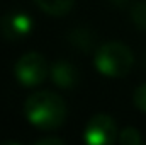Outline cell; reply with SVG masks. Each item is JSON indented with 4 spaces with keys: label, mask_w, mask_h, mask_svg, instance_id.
<instances>
[{
    "label": "cell",
    "mask_w": 146,
    "mask_h": 145,
    "mask_svg": "<svg viewBox=\"0 0 146 145\" xmlns=\"http://www.w3.org/2000/svg\"><path fill=\"white\" fill-rule=\"evenodd\" d=\"M37 7L49 15H66L72 10L75 0H34Z\"/></svg>",
    "instance_id": "cell-8"
},
{
    "label": "cell",
    "mask_w": 146,
    "mask_h": 145,
    "mask_svg": "<svg viewBox=\"0 0 146 145\" xmlns=\"http://www.w3.org/2000/svg\"><path fill=\"white\" fill-rule=\"evenodd\" d=\"M49 77H51L53 84L60 89H73L80 82V72H78L76 65H73L66 60L54 62L49 67Z\"/></svg>",
    "instance_id": "cell-6"
},
{
    "label": "cell",
    "mask_w": 146,
    "mask_h": 145,
    "mask_svg": "<svg viewBox=\"0 0 146 145\" xmlns=\"http://www.w3.org/2000/svg\"><path fill=\"white\" fill-rule=\"evenodd\" d=\"M0 145H21L17 142H12V140H5V142H0Z\"/></svg>",
    "instance_id": "cell-14"
},
{
    "label": "cell",
    "mask_w": 146,
    "mask_h": 145,
    "mask_svg": "<svg viewBox=\"0 0 146 145\" xmlns=\"http://www.w3.org/2000/svg\"><path fill=\"white\" fill-rule=\"evenodd\" d=\"M24 114L36 128L56 130L66 119V104L58 94L51 91H39L26 99Z\"/></svg>",
    "instance_id": "cell-1"
},
{
    "label": "cell",
    "mask_w": 146,
    "mask_h": 145,
    "mask_svg": "<svg viewBox=\"0 0 146 145\" xmlns=\"http://www.w3.org/2000/svg\"><path fill=\"white\" fill-rule=\"evenodd\" d=\"M34 145H66L61 138H54V137H49V138H42V140H37Z\"/></svg>",
    "instance_id": "cell-12"
},
{
    "label": "cell",
    "mask_w": 146,
    "mask_h": 145,
    "mask_svg": "<svg viewBox=\"0 0 146 145\" xmlns=\"http://www.w3.org/2000/svg\"><path fill=\"white\" fill-rule=\"evenodd\" d=\"M94 65L97 72L106 77L121 79L131 72L134 65V55H133V50L124 43L107 41L95 51Z\"/></svg>",
    "instance_id": "cell-2"
},
{
    "label": "cell",
    "mask_w": 146,
    "mask_h": 145,
    "mask_svg": "<svg viewBox=\"0 0 146 145\" xmlns=\"http://www.w3.org/2000/svg\"><path fill=\"white\" fill-rule=\"evenodd\" d=\"M145 65H146V55H145Z\"/></svg>",
    "instance_id": "cell-15"
},
{
    "label": "cell",
    "mask_w": 146,
    "mask_h": 145,
    "mask_svg": "<svg viewBox=\"0 0 146 145\" xmlns=\"http://www.w3.org/2000/svg\"><path fill=\"white\" fill-rule=\"evenodd\" d=\"M110 2H112L115 7H121V9H122V7H127L131 0H110Z\"/></svg>",
    "instance_id": "cell-13"
},
{
    "label": "cell",
    "mask_w": 146,
    "mask_h": 145,
    "mask_svg": "<svg viewBox=\"0 0 146 145\" xmlns=\"http://www.w3.org/2000/svg\"><path fill=\"white\" fill-rule=\"evenodd\" d=\"M133 103H134V106L139 109V111L146 113V84L139 85V87L134 91V94H133Z\"/></svg>",
    "instance_id": "cell-11"
},
{
    "label": "cell",
    "mask_w": 146,
    "mask_h": 145,
    "mask_svg": "<svg viewBox=\"0 0 146 145\" xmlns=\"http://www.w3.org/2000/svg\"><path fill=\"white\" fill-rule=\"evenodd\" d=\"M115 138L117 126L109 114H95L83 130L85 145H114Z\"/></svg>",
    "instance_id": "cell-4"
},
{
    "label": "cell",
    "mask_w": 146,
    "mask_h": 145,
    "mask_svg": "<svg viewBox=\"0 0 146 145\" xmlns=\"http://www.w3.org/2000/svg\"><path fill=\"white\" fill-rule=\"evenodd\" d=\"M119 144L121 145H145V142H143L141 133H139L136 128L127 126V128H124V130L121 132V135H119Z\"/></svg>",
    "instance_id": "cell-10"
},
{
    "label": "cell",
    "mask_w": 146,
    "mask_h": 145,
    "mask_svg": "<svg viewBox=\"0 0 146 145\" xmlns=\"http://www.w3.org/2000/svg\"><path fill=\"white\" fill-rule=\"evenodd\" d=\"M14 75L17 79V82L24 87H36L41 85L46 77L49 75V67L46 58L37 53V51H31L22 55L14 67Z\"/></svg>",
    "instance_id": "cell-3"
},
{
    "label": "cell",
    "mask_w": 146,
    "mask_h": 145,
    "mask_svg": "<svg viewBox=\"0 0 146 145\" xmlns=\"http://www.w3.org/2000/svg\"><path fill=\"white\" fill-rule=\"evenodd\" d=\"M68 41L72 43V46H75L78 51H90L92 46H94V43H95V36H94V33L88 28L82 26V28H76L75 31L70 33Z\"/></svg>",
    "instance_id": "cell-7"
},
{
    "label": "cell",
    "mask_w": 146,
    "mask_h": 145,
    "mask_svg": "<svg viewBox=\"0 0 146 145\" xmlns=\"http://www.w3.org/2000/svg\"><path fill=\"white\" fill-rule=\"evenodd\" d=\"M131 21L138 29L146 31V0H139L136 3H133V7H131Z\"/></svg>",
    "instance_id": "cell-9"
},
{
    "label": "cell",
    "mask_w": 146,
    "mask_h": 145,
    "mask_svg": "<svg viewBox=\"0 0 146 145\" xmlns=\"http://www.w3.org/2000/svg\"><path fill=\"white\" fill-rule=\"evenodd\" d=\"M34 28V21L29 14L22 12V10H14L5 14L0 19V31L5 39L15 43V41H22L33 33Z\"/></svg>",
    "instance_id": "cell-5"
}]
</instances>
